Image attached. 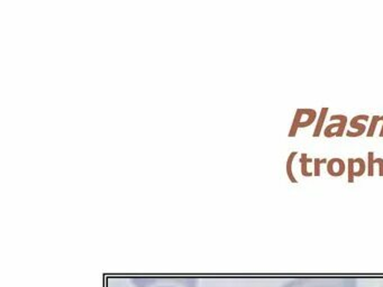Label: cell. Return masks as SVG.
I'll use <instances>...</instances> for the list:
<instances>
[{
	"label": "cell",
	"instance_id": "obj_1",
	"mask_svg": "<svg viewBox=\"0 0 383 287\" xmlns=\"http://www.w3.org/2000/svg\"><path fill=\"white\" fill-rule=\"evenodd\" d=\"M281 287H356V281L351 278H303Z\"/></svg>",
	"mask_w": 383,
	"mask_h": 287
},
{
	"label": "cell",
	"instance_id": "obj_2",
	"mask_svg": "<svg viewBox=\"0 0 383 287\" xmlns=\"http://www.w3.org/2000/svg\"><path fill=\"white\" fill-rule=\"evenodd\" d=\"M137 287H197L196 280L184 278H163V280H135Z\"/></svg>",
	"mask_w": 383,
	"mask_h": 287
},
{
	"label": "cell",
	"instance_id": "obj_3",
	"mask_svg": "<svg viewBox=\"0 0 383 287\" xmlns=\"http://www.w3.org/2000/svg\"><path fill=\"white\" fill-rule=\"evenodd\" d=\"M330 121L333 123L327 126L324 129V136L326 138H333V137H342L345 132L347 125V117L345 115H333L330 117Z\"/></svg>",
	"mask_w": 383,
	"mask_h": 287
},
{
	"label": "cell",
	"instance_id": "obj_4",
	"mask_svg": "<svg viewBox=\"0 0 383 287\" xmlns=\"http://www.w3.org/2000/svg\"><path fill=\"white\" fill-rule=\"evenodd\" d=\"M317 118L318 114L316 110L309 108H299L296 111L294 121L297 123L298 128H307L310 127L317 120Z\"/></svg>",
	"mask_w": 383,
	"mask_h": 287
},
{
	"label": "cell",
	"instance_id": "obj_5",
	"mask_svg": "<svg viewBox=\"0 0 383 287\" xmlns=\"http://www.w3.org/2000/svg\"><path fill=\"white\" fill-rule=\"evenodd\" d=\"M370 119L368 115H359L353 117V119L350 122V126L353 129H355V131L352 130H347L346 131V136L350 137V138H357V137H361L362 135L365 134L367 131V126H365V122H367Z\"/></svg>",
	"mask_w": 383,
	"mask_h": 287
},
{
	"label": "cell",
	"instance_id": "obj_6",
	"mask_svg": "<svg viewBox=\"0 0 383 287\" xmlns=\"http://www.w3.org/2000/svg\"><path fill=\"white\" fill-rule=\"evenodd\" d=\"M346 164L342 158H331L327 163V173L333 177H341L345 174Z\"/></svg>",
	"mask_w": 383,
	"mask_h": 287
},
{
	"label": "cell",
	"instance_id": "obj_7",
	"mask_svg": "<svg viewBox=\"0 0 383 287\" xmlns=\"http://www.w3.org/2000/svg\"><path fill=\"white\" fill-rule=\"evenodd\" d=\"M328 110L329 109L327 108V107H325V108H322L320 110L319 117L317 118L316 127H315V129H313V132H312L313 138H318V137L321 135V131H322V128H324L326 118H327V115H328Z\"/></svg>",
	"mask_w": 383,
	"mask_h": 287
},
{
	"label": "cell",
	"instance_id": "obj_8",
	"mask_svg": "<svg viewBox=\"0 0 383 287\" xmlns=\"http://www.w3.org/2000/svg\"><path fill=\"white\" fill-rule=\"evenodd\" d=\"M299 163H300V165H301V174H303L305 177H311V176H313V173L310 172V171L308 170V164H310V163H313V160H311V158H308L307 154L303 153V154H301V157H300V160H299Z\"/></svg>",
	"mask_w": 383,
	"mask_h": 287
},
{
	"label": "cell",
	"instance_id": "obj_9",
	"mask_svg": "<svg viewBox=\"0 0 383 287\" xmlns=\"http://www.w3.org/2000/svg\"><path fill=\"white\" fill-rule=\"evenodd\" d=\"M368 172V165L365 164L363 158H354V174L355 177H361Z\"/></svg>",
	"mask_w": 383,
	"mask_h": 287
},
{
	"label": "cell",
	"instance_id": "obj_10",
	"mask_svg": "<svg viewBox=\"0 0 383 287\" xmlns=\"http://www.w3.org/2000/svg\"><path fill=\"white\" fill-rule=\"evenodd\" d=\"M298 155V152H292L289 157H288V161H287V165H286V170H287V175L288 177H289L290 182L294 183V184H297L298 183V179H296L294 173H292V162H294L295 157Z\"/></svg>",
	"mask_w": 383,
	"mask_h": 287
},
{
	"label": "cell",
	"instance_id": "obj_11",
	"mask_svg": "<svg viewBox=\"0 0 383 287\" xmlns=\"http://www.w3.org/2000/svg\"><path fill=\"white\" fill-rule=\"evenodd\" d=\"M382 121H383V115H373L372 119H371V125H370L369 129L367 131L368 138H371V137L374 136L379 122H382Z\"/></svg>",
	"mask_w": 383,
	"mask_h": 287
},
{
	"label": "cell",
	"instance_id": "obj_12",
	"mask_svg": "<svg viewBox=\"0 0 383 287\" xmlns=\"http://www.w3.org/2000/svg\"><path fill=\"white\" fill-rule=\"evenodd\" d=\"M376 157H374V152L368 153V176L372 177L374 176V169H376Z\"/></svg>",
	"mask_w": 383,
	"mask_h": 287
},
{
	"label": "cell",
	"instance_id": "obj_13",
	"mask_svg": "<svg viewBox=\"0 0 383 287\" xmlns=\"http://www.w3.org/2000/svg\"><path fill=\"white\" fill-rule=\"evenodd\" d=\"M347 181L350 184L355 182V174H354V158H348L347 161Z\"/></svg>",
	"mask_w": 383,
	"mask_h": 287
},
{
	"label": "cell",
	"instance_id": "obj_14",
	"mask_svg": "<svg viewBox=\"0 0 383 287\" xmlns=\"http://www.w3.org/2000/svg\"><path fill=\"white\" fill-rule=\"evenodd\" d=\"M328 160H319V158H313V176L319 177L320 176V166L322 164H327Z\"/></svg>",
	"mask_w": 383,
	"mask_h": 287
},
{
	"label": "cell",
	"instance_id": "obj_15",
	"mask_svg": "<svg viewBox=\"0 0 383 287\" xmlns=\"http://www.w3.org/2000/svg\"><path fill=\"white\" fill-rule=\"evenodd\" d=\"M298 126H297V123L292 120V125H291V128H290V131H289V135H288V137H290V138H294V137L297 136V132H298Z\"/></svg>",
	"mask_w": 383,
	"mask_h": 287
},
{
	"label": "cell",
	"instance_id": "obj_16",
	"mask_svg": "<svg viewBox=\"0 0 383 287\" xmlns=\"http://www.w3.org/2000/svg\"><path fill=\"white\" fill-rule=\"evenodd\" d=\"M376 165L379 167V176L383 177V158H376Z\"/></svg>",
	"mask_w": 383,
	"mask_h": 287
},
{
	"label": "cell",
	"instance_id": "obj_17",
	"mask_svg": "<svg viewBox=\"0 0 383 287\" xmlns=\"http://www.w3.org/2000/svg\"><path fill=\"white\" fill-rule=\"evenodd\" d=\"M381 137V138H383V122H382V128H381V131H380V135H379Z\"/></svg>",
	"mask_w": 383,
	"mask_h": 287
}]
</instances>
